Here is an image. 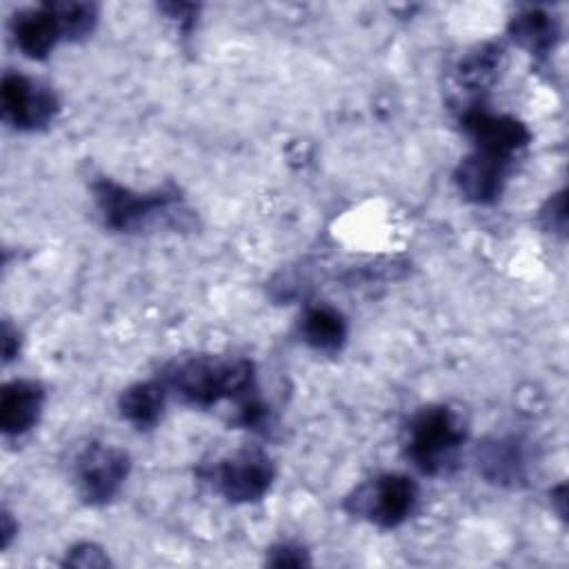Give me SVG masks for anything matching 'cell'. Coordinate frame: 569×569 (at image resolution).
Instances as JSON below:
<instances>
[{"label":"cell","mask_w":569,"mask_h":569,"mask_svg":"<svg viewBox=\"0 0 569 569\" xmlns=\"http://www.w3.org/2000/svg\"><path fill=\"white\" fill-rule=\"evenodd\" d=\"M513 164L516 162L471 151L458 162L453 182L469 202L493 204L502 196Z\"/></svg>","instance_id":"30bf717a"},{"label":"cell","mask_w":569,"mask_h":569,"mask_svg":"<svg viewBox=\"0 0 569 569\" xmlns=\"http://www.w3.org/2000/svg\"><path fill=\"white\" fill-rule=\"evenodd\" d=\"M540 222L549 233H558L565 236V227H567V198H565V189L553 193L545 207L540 209Z\"/></svg>","instance_id":"ffe728a7"},{"label":"cell","mask_w":569,"mask_h":569,"mask_svg":"<svg viewBox=\"0 0 569 569\" xmlns=\"http://www.w3.org/2000/svg\"><path fill=\"white\" fill-rule=\"evenodd\" d=\"M467 425L462 416L447 405H427L418 409L405 427V456L425 476H445L456 469Z\"/></svg>","instance_id":"7a4b0ae2"},{"label":"cell","mask_w":569,"mask_h":569,"mask_svg":"<svg viewBox=\"0 0 569 569\" xmlns=\"http://www.w3.org/2000/svg\"><path fill=\"white\" fill-rule=\"evenodd\" d=\"M91 193L104 227L122 233L140 231L142 227L158 220L160 216L164 218L176 216L173 211L182 202L180 189L176 184H164L142 193V191L122 187L116 180L104 176L91 182Z\"/></svg>","instance_id":"3957f363"},{"label":"cell","mask_w":569,"mask_h":569,"mask_svg":"<svg viewBox=\"0 0 569 569\" xmlns=\"http://www.w3.org/2000/svg\"><path fill=\"white\" fill-rule=\"evenodd\" d=\"M460 127L469 136L473 151L516 162V158L529 147V127L509 113H493L485 102L465 104L460 111Z\"/></svg>","instance_id":"52a82bcc"},{"label":"cell","mask_w":569,"mask_h":569,"mask_svg":"<svg viewBox=\"0 0 569 569\" xmlns=\"http://www.w3.org/2000/svg\"><path fill=\"white\" fill-rule=\"evenodd\" d=\"M131 471V458L124 449L89 440L71 456V480L80 500L89 507L111 502Z\"/></svg>","instance_id":"8992f818"},{"label":"cell","mask_w":569,"mask_h":569,"mask_svg":"<svg viewBox=\"0 0 569 569\" xmlns=\"http://www.w3.org/2000/svg\"><path fill=\"white\" fill-rule=\"evenodd\" d=\"M158 380L178 402L211 409L233 402L236 409L260 398L256 367L247 358L196 353L182 356L162 367Z\"/></svg>","instance_id":"6da1fadb"},{"label":"cell","mask_w":569,"mask_h":569,"mask_svg":"<svg viewBox=\"0 0 569 569\" xmlns=\"http://www.w3.org/2000/svg\"><path fill=\"white\" fill-rule=\"evenodd\" d=\"M64 567H109L111 560L102 547L96 542H78L67 551L62 560Z\"/></svg>","instance_id":"ac0fdd59"},{"label":"cell","mask_w":569,"mask_h":569,"mask_svg":"<svg viewBox=\"0 0 569 569\" xmlns=\"http://www.w3.org/2000/svg\"><path fill=\"white\" fill-rule=\"evenodd\" d=\"M196 476L224 500L244 505L258 502L269 493L276 467L264 449L242 447L224 458L198 465Z\"/></svg>","instance_id":"277c9868"},{"label":"cell","mask_w":569,"mask_h":569,"mask_svg":"<svg viewBox=\"0 0 569 569\" xmlns=\"http://www.w3.org/2000/svg\"><path fill=\"white\" fill-rule=\"evenodd\" d=\"M478 473L498 487L520 489L527 485V445L516 433L489 436L476 447Z\"/></svg>","instance_id":"9c48e42d"},{"label":"cell","mask_w":569,"mask_h":569,"mask_svg":"<svg viewBox=\"0 0 569 569\" xmlns=\"http://www.w3.org/2000/svg\"><path fill=\"white\" fill-rule=\"evenodd\" d=\"M160 9L180 27L182 33H189L191 27L196 24V16H198V7L196 4H187V2H171V4H160Z\"/></svg>","instance_id":"44dd1931"},{"label":"cell","mask_w":569,"mask_h":569,"mask_svg":"<svg viewBox=\"0 0 569 569\" xmlns=\"http://www.w3.org/2000/svg\"><path fill=\"white\" fill-rule=\"evenodd\" d=\"M44 405V387L36 380H11L0 393V429L18 438L31 431Z\"/></svg>","instance_id":"7c38bea8"},{"label":"cell","mask_w":569,"mask_h":569,"mask_svg":"<svg viewBox=\"0 0 569 569\" xmlns=\"http://www.w3.org/2000/svg\"><path fill=\"white\" fill-rule=\"evenodd\" d=\"M20 351V333L16 327H11L9 320L2 322V356H4V362L13 360Z\"/></svg>","instance_id":"7402d4cb"},{"label":"cell","mask_w":569,"mask_h":569,"mask_svg":"<svg viewBox=\"0 0 569 569\" xmlns=\"http://www.w3.org/2000/svg\"><path fill=\"white\" fill-rule=\"evenodd\" d=\"M164 385L153 378L127 387L118 398V411L122 420L133 425L138 431H149L160 422L167 402Z\"/></svg>","instance_id":"9a60e30c"},{"label":"cell","mask_w":569,"mask_h":569,"mask_svg":"<svg viewBox=\"0 0 569 569\" xmlns=\"http://www.w3.org/2000/svg\"><path fill=\"white\" fill-rule=\"evenodd\" d=\"M511 40L536 58L551 53L560 40V22L540 7H525L509 20Z\"/></svg>","instance_id":"4fadbf2b"},{"label":"cell","mask_w":569,"mask_h":569,"mask_svg":"<svg viewBox=\"0 0 569 569\" xmlns=\"http://www.w3.org/2000/svg\"><path fill=\"white\" fill-rule=\"evenodd\" d=\"M9 31L16 47L31 60H44L64 40L60 18L51 2L16 11L9 20Z\"/></svg>","instance_id":"8fae6325"},{"label":"cell","mask_w":569,"mask_h":569,"mask_svg":"<svg viewBox=\"0 0 569 569\" xmlns=\"http://www.w3.org/2000/svg\"><path fill=\"white\" fill-rule=\"evenodd\" d=\"M18 531V527L13 525V520H11V513L4 509L2 511V525H0V533H2V549H7L9 547V542H11V538H13V533Z\"/></svg>","instance_id":"603a6c76"},{"label":"cell","mask_w":569,"mask_h":569,"mask_svg":"<svg viewBox=\"0 0 569 569\" xmlns=\"http://www.w3.org/2000/svg\"><path fill=\"white\" fill-rule=\"evenodd\" d=\"M298 331L302 342L322 353H338L347 342V320L329 305H309L298 320Z\"/></svg>","instance_id":"5bb4252c"},{"label":"cell","mask_w":569,"mask_h":569,"mask_svg":"<svg viewBox=\"0 0 569 569\" xmlns=\"http://www.w3.org/2000/svg\"><path fill=\"white\" fill-rule=\"evenodd\" d=\"M500 58L502 49L493 42L480 44L467 56H462V60L456 67V80L458 87L471 93V100L467 104L482 102V91H487V87L493 82L496 71L500 69Z\"/></svg>","instance_id":"2e32d148"},{"label":"cell","mask_w":569,"mask_h":569,"mask_svg":"<svg viewBox=\"0 0 569 569\" xmlns=\"http://www.w3.org/2000/svg\"><path fill=\"white\" fill-rule=\"evenodd\" d=\"M60 24H62V33L67 42H80L84 38H89L98 24V9L91 2H51Z\"/></svg>","instance_id":"e0dca14e"},{"label":"cell","mask_w":569,"mask_h":569,"mask_svg":"<svg viewBox=\"0 0 569 569\" xmlns=\"http://www.w3.org/2000/svg\"><path fill=\"white\" fill-rule=\"evenodd\" d=\"M418 498V485L407 473H380L353 487L345 496L342 509L380 529H396L411 518Z\"/></svg>","instance_id":"5b68a950"},{"label":"cell","mask_w":569,"mask_h":569,"mask_svg":"<svg viewBox=\"0 0 569 569\" xmlns=\"http://www.w3.org/2000/svg\"><path fill=\"white\" fill-rule=\"evenodd\" d=\"M565 491H567V485H565V482H560L556 489H551V505H556L558 516H560L562 520H565V516H567V507H565L567 498H565Z\"/></svg>","instance_id":"cb8c5ba5"},{"label":"cell","mask_w":569,"mask_h":569,"mask_svg":"<svg viewBox=\"0 0 569 569\" xmlns=\"http://www.w3.org/2000/svg\"><path fill=\"white\" fill-rule=\"evenodd\" d=\"M264 562L271 567H307L311 565V558H309V551L300 545L278 542L269 547Z\"/></svg>","instance_id":"d6986e66"},{"label":"cell","mask_w":569,"mask_h":569,"mask_svg":"<svg viewBox=\"0 0 569 569\" xmlns=\"http://www.w3.org/2000/svg\"><path fill=\"white\" fill-rule=\"evenodd\" d=\"M2 118L18 131H38L51 124L60 102L56 91L24 73L7 71L0 84Z\"/></svg>","instance_id":"ba28073f"}]
</instances>
